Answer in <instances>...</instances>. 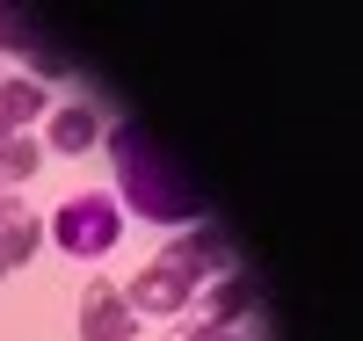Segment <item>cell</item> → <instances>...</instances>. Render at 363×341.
<instances>
[{
	"label": "cell",
	"mask_w": 363,
	"mask_h": 341,
	"mask_svg": "<svg viewBox=\"0 0 363 341\" xmlns=\"http://www.w3.org/2000/svg\"><path fill=\"white\" fill-rule=\"evenodd\" d=\"M109 152H116L124 203L138 211V218H153V225H189V218H203V189L182 174V160H174L153 131L124 123V131H109Z\"/></svg>",
	"instance_id": "obj_1"
},
{
	"label": "cell",
	"mask_w": 363,
	"mask_h": 341,
	"mask_svg": "<svg viewBox=\"0 0 363 341\" xmlns=\"http://www.w3.org/2000/svg\"><path fill=\"white\" fill-rule=\"evenodd\" d=\"M225 262H233L225 240L203 225V233H189V240H174L167 255H153V262L131 276V291H116V298L131 305V320H160V313H182L203 284H218Z\"/></svg>",
	"instance_id": "obj_2"
},
{
	"label": "cell",
	"mask_w": 363,
	"mask_h": 341,
	"mask_svg": "<svg viewBox=\"0 0 363 341\" xmlns=\"http://www.w3.org/2000/svg\"><path fill=\"white\" fill-rule=\"evenodd\" d=\"M116 233H124V218H116V196H66L58 203V218H51V240L66 247V255H80V262H95V255H109L116 247Z\"/></svg>",
	"instance_id": "obj_3"
},
{
	"label": "cell",
	"mask_w": 363,
	"mask_h": 341,
	"mask_svg": "<svg viewBox=\"0 0 363 341\" xmlns=\"http://www.w3.org/2000/svg\"><path fill=\"white\" fill-rule=\"evenodd\" d=\"M182 341H262V320H255V291L240 276H218L211 284V320Z\"/></svg>",
	"instance_id": "obj_4"
},
{
	"label": "cell",
	"mask_w": 363,
	"mask_h": 341,
	"mask_svg": "<svg viewBox=\"0 0 363 341\" xmlns=\"http://www.w3.org/2000/svg\"><path fill=\"white\" fill-rule=\"evenodd\" d=\"M80 341H138L131 305L116 298L109 284H95V291H87V305H80Z\"/></svg>",
	"instance_id": "obj_5"
},
{
	"label": "cell",
	"mask_w": 363,
	"mask_h": 341,
	"mask_svg": "<svg viewBox=\"0 0 363 341\" xmlns=\"http://www.w3.org/2000/svg\"><path fill=\"white\" fill-rule=\"evenodd\" d=\"M44 109H51L44 80H0V138H22Z\"/></svg>",
	"instance_id": "obj_6"
},
{
	"label": "cell",
	"mask_w": 363,
	"mask_h": 341,
	"mask_svg": "<svg viewBox=\"0 0 363 341\" xmlns=\"http://www.w3.org/2000/svg\"><path fill=\"white\" fill-rule=\"evenodd\" d=\"M29 255H37V218H29V211L0 189V276L8 269H22Z\"/></svg>",
	"instance_id": "obj_7"
},
{
	"label": "cell",
	"mask_w": 363,
	"mask_h": 341,
	"mask_svg": "<svg viewBox=\"0 0 363 341\" xmlns=\"http://www.w3.org/2000/svg\"><path fill=\"white\" fill-rule=\"evenodd\" d=\"M95 138H102V123H95L87 102H66V109L51 116V145H58V152H87Z\"/></svg>",
	"instance_id": "obj_8"
},
{
	"label": "cell",
	"mask_w": 363,
	"mask_h": 341,
	"mask_svg": "<svg viewBox=\"0 0 363 341\" xmlns=\"http://www.w3.org/2000/svg\"><path fill=\"white\" fill-rule=\"evenodd\" d=\"M44 167V152H37V138H0V189H8V181H22V174H37Z\"/></svg>",
	"instance_id": "obj_9"
}]
</instances>
